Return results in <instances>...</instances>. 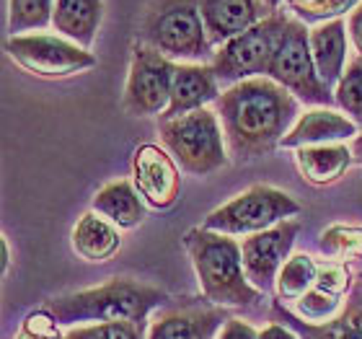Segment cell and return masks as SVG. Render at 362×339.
<instances>
[{
  "instance_id": "1",
  "label": "cell",
  "mask_w": 362,
  "mask_h": 339,
  "mask_svg": "<svg viewBox=\"0 0 362 339\" xmlns=\"http://www.w3.org/2000/svg\"><path fill=\"white\" fill-rule=\"evenodd\" d=\"M298 109L300 101L269 76L228 86L215 101V114L230 161L249 163L272 156L298 122Z\"/></svg>"
},
{
  "instance_id": "2",
  "label": "cell",
  "mask_w": 362,
  "mask_h": 339,
  "mask_svg": "<svg viewBox=\"0 0 362 339\" xmlns=\"http://www.w3.org/2000/svg\"><path fill=\"white\" fill-rule=\"evenodd\" d=\"M166 303L168 293L163 287L148 285L135 277H109L96 287L54 295L45 303V309L57 318L60 326L73 329L106 321L148 324V316Z\"/></svg>"
},
{
  "instance_id": "3",
  "label": "cell",
  "mask_w": 362,
  "mask_h": 339,
  "mask_svg": "<svg viewBox=\"0 0 362 339\" xmlns=\"http://www.w3.org/2000/svg\"><path fill=\"white\" fill-rule=\"evenodd\" d=\"M184 249L192 259L202 298L223 309H254L264 301V293L246 277L241 243L235 239L199 226L187 231Z\"/></svg>"
},
{
  "instance_id": "4",
  "label": "cell",
  "mask_w": 362,
  "mask_h": 339,
  "mask_svg": "<svg viewBox=\"0 0 362 339\" xmlns=\"http://www.w3.org/2000/svg\"><path fill=\"white\" fill-rule=\"evenodd\" d=\"M137 42L174 62H210L215 54L197 0H148L137 23Z\"/></svg>"
},
{
  "instance_id": "5",
  "label": "cell",
  "mask_w": 362,
  "mask_h": 339,
  "mask_svg": "<svg viewBox=\"0 0 362 339\" xmlns=\"http://www.w3.org/2000/svg\"><path fill=\"white\" fill-rule=\"evenodd\" d=\"M160 145L189 176H210L230 163L226 135L215 109H197L158 122Z\"/></svg>"
},
{
  "instance_id": "6",
  "label": "cell",
  "mask_w": 362,
  "mask_h": 339,
  "mask_svg": "<svg viewBox=\"0 0 362 339\" xmlns=\"http://www.w3.org/2000/svg\"><path fill=\"white\" fill-rule=\"evenodd\" d=\"M300 212V205L293 197L269 184H254L246 192L235 195L230 202L220 205L202 220V228L223 236H254L267 228H274L282 220H290Z\"/></svg>"
},
{
  "instance_id": "7",
  "label": "cell",
  "mask_w": 362,
  "mask_h": 339,
  "mask_svg": "<svg viewBox=\"0 0 362 339\" xmlns=\"http://www.w3.org/2000/svg\"><path fill=\"white\" fill-rule=\"evenodd\" d=\"M267 76L303 104L326 106V109L337 104L334 91L321 81L316 70V60L310 52V29L298 18L287 21Z\"/></svg>"
},
{
  "instance_id": "8",
  "label": "cell",
  "mask_w": 362,
  "mask_h": 339,
  "mask_svg": "<svg viewBox=\"0 0 362 339\" xmlns=\"http://www.w3.org/2000/svg\"><path fill=\"white\" fill-rule=\"evenodd\" d=\"M287 21H290V16H285L282 11H274L272 16H267L264 21H259L249 31H243L223 47H218L210 65L220 84L233 86L241 84V81H249V78L267 76L272 57L277 52L279 39L285 34Z\"/></svg>"
},
{
  "instance_id": "9",
  "label": "cell",
  "mask_w": 362,
  "mask_h": 339,
  "mask_svg": "<svg viewBox=\"0 0 362 339\" xmlns=\"http://www.w3.org/2000/svg\"><path fill=\"white\" fill-rule=\"evenodd\" d=\"M176 65L179 62L163 57L153 47L135 42L122 109L129 117H160L171 104Z\"/></svg>"
},
{
  "instance_id": "10",
  "label": "cell",
  "mask_w": 362,
  "mask_h": 339,
  "mask_svg": "<svg viewBox=\"0 0 362 339\" xmlns=\"http://www.w3.org/2000/svg\"><path fill=\"white\" fill-rule=\"evenodd\" d=\"M6 52L23 70H29L39 78H68L98 65L96 54L90 50H83L81 45L60 37V34L8 37Z\"/></svg>"
},
{
  "instance_id": "11",
  "label": "cell",
  "mask_w": 362,
  "mask_h": 339,
  "mask_svg": "<svg viewBox=\"0 0 362 339\" xmlns=\"http://www.w3.org/2000/svg\"><path fill=\"white\" fill-rule=\"evenodd\" d=\"M303 223L298 218L282 220L274 228H267L262 234L246 236L241 243L243 254V270L246 277L257 290L269 293L274 290L277 275L282 270V264L290 259V251L295 246V239L300 234Z\"/></svg>"
},
{
  "instance_id": "12",
  "label": "cell",
  "mask_w": 362,
  "mask_h": 339,
  "mask_svg": "<svg viewBox=\"0 0 362 339\" xmlns=\"http://www.w3.org/2000/svg\"><path fill=\"white\" fill-rule=\"evenodd\" d=\"M230 311L207 298L168 306L148 324V339H218L220 329L230 321Z\"/></svg>"
},
{
  "instance_id": "13",
  "label": "cell",
  "mask_w": 362,
  "mask_h": 339,
  "mask_svg": "<svg viewBox=\"0 0 362 339\" xmlns=\"http://www.w3.org/2000/svg\"><path fill=\"white\" fill-rule=\"evenodd\" d=\"M132 184L153 210H171L181 197L179 163L163 145H140L132 153Z\"/></svg>"
},
{
  "instance_id": "14",
  "label": "cell",
  "mask_w": 362,
  "mask_h": 339,
  "mask_svg": "<svg viewBox=\"0 0 362 339\" xmlns=\"http://www.w3.org/2000/svg\"><path fill=\"white\" fill-rule=\"evenodd\" d=\"M352 285H355V275L347 264L326 262L318 267V280L313 290L295 303L290 311L308 324H326L339 316Z\"/></svg>"
},
{
  "instance_id": "15",
  "label": "cell",
  "mask_w": 362,
  "mask_h": 339,
  "mask_svg": "<svg viewBox=\"0 0 362 339\" xmlns=\"http://www.w3.org/2000/svg\"><path fill=\"white\" fill-rule=\"evenodd\" d=\"M197 8L215 50L274 13L259 0H197Z\"/></svg>"
},
{
  "instance_id": "16",
  "label": "cell",
  "mask_w": 362,
  "mask_h": 339,
  "mask_svg": "<svg viewBox=\"0 0 362 339\" xmlns=\"http://www.w3.org/2000/svg\"><path fill=\"white\" fill-rule=\"evenodd\" d=\"M272 318L285 321L290 329L300 334V339H362V275L355 277V285L349 290L339 316L326 324H308L279 301L272 303Z\"/></svg>"
},
{
  "instance_id": "17",
  "label": "cell",
  "mask_w": 362,
  "mask_h": 339,
  "mask_svg": "<svg viewBox=\"0 0 362 339\" xmlns=\"http://www.w3.org/2000/svg\"><path fill=\"white\" fill-rule=\"evenodd\" d=\"M218 98L220 81L210 62H179L174 76V91H171V104L160 114V120H174L181 114L204 109L207 104H215Z\"/></svg>"
},
{
  "instance_id": "18",
  "label": "cell",
  "mask_w": 362,
  "mask_h": 339,
  "mask_svg": "<svg viewBox=\"0 0 362 339\" xmlns=\"http://www.w3.org/2000/svg\"><path fill=\"white\" fill-rule=\"evenodd\" d=\"M357 125L344 114L318 106L310 112L300 114L293 130L282 137L279 148L285 151H298L305 145H332V143H344V140H355L357 137Z\"/></svg>"
},
{
  "instance_id": "19",
  "label": "cell",
  "mask_w": 362,
  "mask_h": 339,
  "mask_svg": "<svg viewBox=\"0 0 362 339\" xmlns=\"http://www.w3.org/2000/svg\"><path fill=\"white\" fill-rule=\"evenodd\" d=\"M347 23L341 18L318 23L310 29V52L316 60V70L332 91L347 70Z\"/></svg>"
},
{
  "instance_id": "20",
  "label": "cell",
  "mask_w": 362,
  "mask_h": 339,
  "mask_svg": "<svg viewBox=\"0 0 362 339\" xmlns=\"http://www.w3.org/2000/svg\"><path fill=\"white\" fill-rule=\"evenodd\" d=\"M90 210L114 223L122 231H132L145 220V200L127 179H114L98 189L90 200Z\"/></svg>"
},
{
  "instance_id": "21",
  "label": "cell",
  "mask_w": 362,
  "mask_h": 339,
  "mask_svg": "<svg viewBox=\"0 0 362 339\" xmlns=\"http://www.w3.org/2000/svg\"><path fill=\"white\" fill-rule=\"evenodd\" d=\"M355 163L352 148L344 143L332 145H305L295 151V166L300 176L313 187H329L344 176L349 166Z\"/></svg>"
},
{
  "instance_id": "22",
  "label": "cell",
  "mask_w": 362,
  "mask_h": 339,
  "mask_svg": "<svg viewBox=\"0 0 362 339\" xmlns=\"http://www.w3.org/2000/svg\"><path fill=\"white\" fill-rule=\"evenodd\" d=\"M104 18V0H54L52 29L60 37L90 50Z\"/></svg>"
},
{
  "instance_id": "23",
  "label": "cell",
  "mask_w": 362,
  "mask_h": 339,
  "mask_svg": "<svg viewBox=\"0 0 362 339\" xmlns=\"http://www.w3.org/2000/svg\"><path fill=\"white\" fill-rule=\"evenodd\" d=\"M70 243H73V251L81 259L101 264L119 251L122 236H119V228L114 226V223H109L98 212L90 210L76 223L73 236H70Z\"/></svg>"
},
{
  "instance_id": "24",
  "label": "cell",
  "mask_w": 362,
  "mask_h": 339,
  "mask_svg": "<svg viewBox=\"0 0 362 339\" xmlns=\"http://www.w3.org/2000/svg\"><path fill=\"white\" fill-rule=\"evenodd\" d=\"M318 267L321 264L308 254H293L282 264V270L277 275V282H274V293H277V301L285 303L287 309H293L295 303L305 298V295L313 290L318 280Z\"/></svg>"
},
{
  "instance_id": "25",
  "label": "cell",
  "mask_w": 362,
  "mask_h": 339,
  "mask_svg": "<svg viewBox=\"0 0 362 339\" xmlns=\"http://www.w3.org/2000/svg\"><path fill=\"white\" fill-rule=\"evenodd\" d=\"M54 0H8V31L23 37L29 31H45L52 26Z\"/></svg>"
},
{
  "instance_id": "26",
  "label": "cell",
  "mask_w": 362,
  "mask_h": 339,
  "mask_svg": "<svg viewBox=\"0 0 362 339\" xmlns=\"http://www.w3.org/2000/svg\"><path fill=\"white\" fill-rule=\"evenodd\" d=\"M318 249L332 262H357V259H362V226L334 223L321 234Z\"/></svg>"
},
{
  "instance_id": "27",
  "label": "cell",
  "mask_w": 362,
  "mask_h": 339,
  "mask_svg": "<svg viewBox=\"0 0 362 339\" xmlns=\"http://www.w3.org/2000/svg\"><path fill=\"white\" fill-rule=\"evenodd\" d=\"M334 98H337V106H339L341 112L347 114L357 127H362V57L360 54H355L347 62L344 76H341V81L334 88Z\"/></svg>"
},
{
  "instance_id": "28",
  "label": "cell",
  "mask_w": 362,
  "mask_h": 339,
  "mask_svg": "<svg viewBox=\"0 0 362 339\" xmlns=\"http://www.w3.org/2000/svg\"><path fill=\"white\" fill-rule=\"evenodd\" d=\"M287 8L295 13L298 21L308 23H326L334 18H341L347 11H355L362 0H285Z\"/></svg>"
},
{
  "instance_id": "29",
  "label": "cell",
  "mask_w": 362,
  "mask_h": 339,
  "mask_svg": "<svg viewBox=\"0 0 362 339\" xmlns=\"http://www.w3.org/2000/svg\"><path fill=\"white\" fill-rule=\"evenodd\" d=\"M148 324H137V321H106V324L73 326V329L65 332V339H148Z\"/></svg>"
},
{
  "instance_id": "30",
  "label": "cell",
  "mask_w": 362,
  "mask_h": 339,
  "mask_svg": "<svg viewBox=\"0 0 362 339\" xmlns=\"http://www.w3.org/2000/svg\"><path fill=\"white\" fill-rule=\"evenodd\" d=\"M13 339H65V332L57 324V318L42 306L23 318Z\"/></svg>"
},
{
  "instance_id": "31",
  "label": "cell",
  "mask_w": 362,
  "mask_h": 339,
  "mask_svg": "<svg viewBox=\"0 0 362 339\" xmlns=\"http://www.w3.org/2000/svg\"><path fill=\"white\" fill-rule=\"evenodd\" d=\"M218 339H259V332L251 324H246L243 318H230L223 329H220Z\"/></svg>"
},
{
  "instance_id": "32",
  "label": "cell",
  "mask_w": 362,
  "mask_h": 339,
  "mask_svg": "<svg viewBox=\"0 0 362 339\" xmlns=\"http://www.w3.org/2000/svg\"><path fill=\"white\" fill-rule=\"evenodd\" d=\"M347 34H349V42L355 47V52L362 57V3L349 13V21H347Z\"/></svg>"
},
{
  "instance_id": "33",
  "label": "cell",
  "mask_w": 362,
  "mask_h": 339,
  "mask_svg": "<svg viewBox=\"0 0 362 339\" xmlns=\"http://www.w3.org/2000/svg\"><path fill=\"white\" fill-rule=\"evenodd\" d=\"M259 339H300V334L295 332V329H290L287 324H269L264 326L262 332H259Z\"/></svg>"
},
{
  "instance_id": "34",
  "label": "cell",
  "mask_w": 362,
  "mask_h": 339,
  "mask_svg": "<svg viewBox=\"0 0 362 339\" xmlns=\"http://www.w3.org/2000/svg\"><path fill=\"white\" fill-rule=\"evenodd\" d=\"M349 148H352V159H355V163H360V166H362V130L357 132V137L352 140V145H349Z\"/></svg>"
},
{
  "instance_id": "35",
  "label": "cell",
  "mask_w": 362,
  "mask_h": 339,
  "mask_svg": "<svg viewBox=\"0 0 362 339\" xmlns=\"http://www.w3.org/2000/svg\"><path fill=\"white\" fill-rule=\"evenodd\" d=\"M0 251H3V275L8 272L11 267V249H8V239L3 236V241H0Z\"/></svg>"
},
{
  "instance_id": "36",
  "label": "cell",
  "mask_w": 362,
  "mask_h": 339,
  "mask_svg": "<svg viewBox=\"0 0 362 339\" xmlns=\"http://www.w3.org/2000/svg\"><path fill=\"white\" fill-rule=\"evenodd\" d=\"M259 3H264V6L269 8V11H277L279 3H282V0H259Z\"/></svg>"
}]
</instances>
